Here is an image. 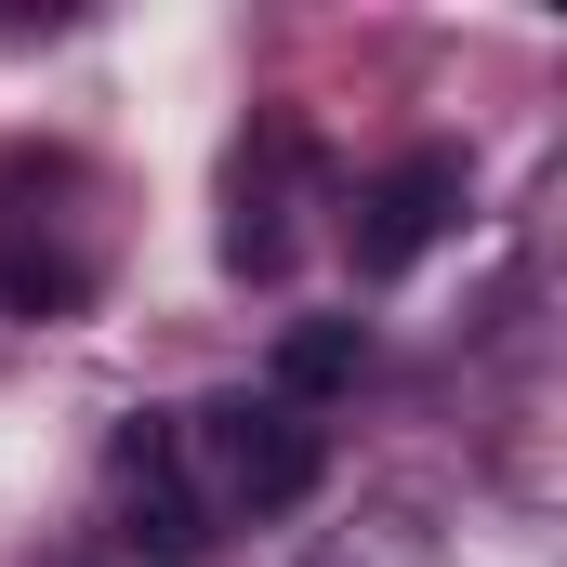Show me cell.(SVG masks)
<instances>
[{
  "instance_id": "6da1fadb",
  "label": "cell",
  "mask_w": 567,
  "mask_h": 567,
  "mask_svg": "<svg viewBox=\"0 0 567 567\" xmlns=\"http://www.w3.org/2000/svg\"><path fill=\"white\" fill-rule=\"evenodd\" d=\"M185 462H198V488H212V515H303L317 502V475H330V435L317 410H290V396H212V410H185Z\"/></svg>"
},
{
  "instance_id": "7a4b0ae2",
  "label": "cell",
  "mask_w": 567,
  "mask_h": 567,
  "mask_svg": "<svg viewBox=\"0 0 567 567\" xmlns=\"http://www.w3.org/2000/svg\"><path fill=\"white\" fill-rule=\"evenodd\" d=\"M106 462H120V542H133L145 567H212L225 515H212V488H198V462H185V410H133Z\"/></svg>"
},
{
  "instance_id": "3957f363",
  "label": "cell",
  "mask_w": 567,
  "mask_h": 567,
  "mask_svg": "<svg viewBox=\"0 0 567 567\" xmlns=\"http://www.w3.org/2000/svg\"><path fill=\"white\" fill-rule=\"evenodd\" d=\"M462 198H475V158H462V145L383 158V172L357 185V212H343V265H357V278H410L435 238L462 225Z\"/></svg>"
},
{
  "instance_id": "277c9868",
  "label": "cell",
  "mask_w": 567,
  "mask_h": 567,
  "mask_svg": "<svg viewBox=\"0 0 567 567\" xmlns=\"http://www.w3.org/2000/svg\"><path fill=\"white\" fill-rule=\"evenodd\" d=\"M303 120H251L238 133V158H225V278H278L290 265V185H303Z\"/></svg>"
},
{
  "instance_id": "5b68a950",
  "label": "cell",
  "mask_w": 567,
  "mask_h": 567,
  "mask_svg": "<svg viewBox=\"0 0 567 567\" xmlns=\"http://www.w3.org/2000/svg\"><path fill=\"white\" fill-rule=\"evenodd\" d=\"M0 303L13 317H80L93 303V251L66 238V212H27L0 185Z\"/></svg>"
},
{
  "instance_id": "8992f818",
  "label": "cell",
  "mask_w": 567,
  "mask_h": 567,
  "mask_svg": "<svg viewBox=\"0 0 567 567\" xmlns=\"http://www.w3.org/2000/svg\"><path fill=\"white\" fill-rule=\"evenodd\" d=\"M357 370H370V317H290V330H278V383H265V396L317 410V396H343Z\"/></svg>"
}]
</instances>
